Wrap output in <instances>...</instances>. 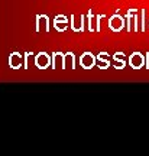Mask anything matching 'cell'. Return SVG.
I'll return each mask as SVG.
<instances>
[{
  "instance_id": "obj_12",
  "label": "cell",
  "mask_w": 149,
  "mask_h": 156,
  "mask_svg": "<svg viewBox=\"0 0 149 156\" xmlns=\"http://www.w3.org/2000/svg\"><path fill=\"white\" fill-rule=\"evenodd\" d=\"M70 62V68L71 69H75L77 65H75V55L72 52H65V64Z\"/></svg>"
},
{
  "instance_id": "obj_9",
  "label": "cell",
  "mask_w": 149,
  "mask_h": 156,
  "mask_svg": "<svg viewBox=\"0 0 149 156\" xmlns=\"http://www.w3.org/2000/svg\"><path fill=\"white\" fill-rule=\"evenodd\" d=\"M22 58H23V55L20 54V52H12L10 55H9V59H7L9 67L13 68V69H19V68H22L23 67Z\"/></svg>"
},
{
  "instance_id": "obj_1",
  "label": "cell",
  "mask_w": 149,
  "mask_h": 156,
  "mask_svg": "<svg viewBox=\"0 0 149 156\" xmlns=\"http://www.w3.org/2000/svg\"><path fill=\"white\" fill-rule=\"evenodd\" d=\"M126 19V30L127 32H132L135 29V32H139V17H138V9H129L127 13L125 15Z\"/></svg>"
},
{
  "instance_id": "obj_15",
  "label": "cell",
  "mask_w": 149,
  "mask_h": 156,
  "mask_svg": "<svg viewBox=\"0 0 149 156\" xmlns=\"http://www.w3.org/2000/svg\"><path fill=\"white\" fill-rule=\"evenodd\" d=\"M145 65H146V69H149V52L145 56Z\"/></svg>"
},
{
  "instance_id": "obj_11",
  "label": "cell",
  "mask_w": 149,
  "mask_h": 156,
  "mask_svg": "<svg viewBox=\"0 0 149 156\" xmlns=\"http://www.w3.org/2000/svg\"><path fill=\"white\" fill-rule=\"evenodd\" d=\"M113 59L116 62V69H123V68L126 67V59H125V54L123 52H116L114 55H113Z\"/></svg>"
},
{
  "instance_id": "obj_2",
  "label": "cell",
  "mask_w": 149,
  "mask_h": 156,
  "mask_svg": "<svg viewBox=\"0 0 149 156\" xmlns=\"http://www.w3.org/2000/svg\"><path fill=\"white\" fill-rule=\"evenodd\" d=\"M109 28L111 29V32H120L123 28H126V19L125 16H122L119 13H114L109 17Z\"/></svg>"
},
{
  "instance_id": "obj_7",
  "label": "cell",
  "mask_w": 149,
  "mask_h": 156,
  "mask_svg": "<svg viewBox=\"0 0 149 156\" xmlns=\"http://www.w3.org/2000/svg\"><path fill=\"white\" fill-rule=\"evenodd\" d=\"M51 65H52L54 69H56V68L65 69L67 68L65 54H64V52H55V54H52V58H51Z\"/></svg>"
},
{
  "instance_id": "obj_6",
  "label": "cell",
  "mask_w": 149,
  "mask_h": 156,
  "mask_svg": "<svg viewBox=\"0 0 149 156\" xmlns=\"http://www.w3.org/2000/svg\"><path fill=\"white\" fill-rule=\"evenodd\" d=\"M51 20L46 15H36V32H49Z\"/></svg>"
},
{
  "instance_id": "obj_13",
  "label": "cell",
  "mask_w": 149,
  "mask_h": 156,
  "mask_svg": "<svg viewBox=\"0 0 149 156\" xmlns=\"http://www.w3.org/2000/svg\"><path fill=\"white\" fill-rule=\"evenodd\" d=\"M87 19H89V32H94V26H93V23L96 22V17H93V10H91V9H90L89 10V15H87Z\"/></svg>"
},
{
  "instance_id": "obj_4",
  "label": "cell",
  "mask_w": 149,
  "mask_h": 156,
  "mask_svg": "<svg viewBox=\"0 0 149 156\" xmlns=\"http://www.w3.org/2000/svg\"><path fill=\"white\" fill-rule=\"evenodd\" d=\"M35 65L36 68L39 69H46V68H49L51 65V56L49 54H46V52H39L35 55Z\"/></svg>"
},
{
  "instance_id": "obj_5",
  "label": "cell",
  "mask_w": 149,
  "mask_h": 156,
  "mask_svg": "<svg viewBox=\"0 0 149 156\" xmlns=\"http://www.w3.org/2000/svg\"><path fill=\"white\" fill-rule=\"evenodd\" d=\"M80 65L84 69H91L96 65V56L91 54V52H84L80 56Z\"/></svg>"
},
{
  "instance_id": "obj_8",
  "label": "cell",
  "mask_w": 149,
  "mask_h": 156,
  "mask_svg": "<svg viewBox=\"0 0 149 156\" xmlns=\"http://www.w3.org/2000/svg\"><path fill=\"white\" fill-rule=\"evenodd\" d=\"M68 23H70V17H67L65 15H56L54 17V28L58 32H65L68 29Z\"/></svg>"
},
{
  "instance_id": "obj_14",
  "label": "cell",
  "mask_w": 149,
  "mask_h": 156,
  "mask_svg": "<svg viewBox=\"0 0 149 156\" xmlns=\"http://www.w3.org/2000/svg\"><path fill=\"white\" fill-rule=\"evenodd\" d=\"M140 28H139V32H144L145 30V9H142V12H140Z\"/></svg>"
},
{
  "instance_id": "obj_10",
  "label": "cell",
  "mask_w": 149,
  "mask_h": 156,
  "mask_svg": "<svg viewBox=\"0 0 149 156\" xmlns=\"http://www.w3.org/2000/svg\"><path fill=\"white\" fill-rule=\"evenodd\" d=\"M96 62H99V68L101 69H107L110 67V59H109V54L107 52H100L96 56Z\"/></svg>"
},
{
  "instance_id": "obj_3",
  "label": "cell",
  "mask_w": 149,
  "mask_h": 156,
  "mask_svg": "<svg viewBox=\"0 0 149 156\" xmlns=\"http://www.w3.org/2000/svg\"><path fill=\"white\" fill-rule=\"evenodd\" d=\"M127 61L133 69H140L142 67H145V55L142 52H133L132 55H129Z\"/></svg>"
}]
</instances>
